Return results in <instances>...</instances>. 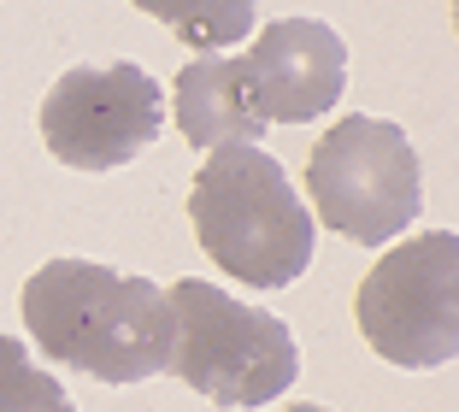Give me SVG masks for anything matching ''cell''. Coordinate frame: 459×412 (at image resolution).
<instances>
[{
	"label": "cell",
	"instance_id": "8fae6325",
	"mask_svg": "<svg viewBox=\"0 0 459 412\" xmlns=\"http://www.w3.org/2000/svg\"><path fill=\"white\" fill-rule=\"evenodd\" d=\"M289 412H330V407H318V400H295Z\"/></svg>",
	"mask_w": 459,
	"mask_h": 412
},
{
	"label": "cell",
	"instance_id": "7a4b0ae2",
	"mask_svg": "<svg viewBox=\"0 0 459 412\" xmlns=\"http://www.w3.org/2000/svg\"><path fill=\"white\" fill-rule=\"evenodd\" d=\"M189 224L212 266L247 289H289L312 266V213L259 142L212 147L189 188Z\"/></svg>",
	"mask_w": 459,
	"mask_h": 412
},
{
	"label": "cell",
	"instance_id": "7c38bea8",
	"mask_svg": "<svg viewBox=\"0 0 459 412\" xmlns=\"http://www.w3.org/2000/svg\"><path fill=\"white\" fill-rule=\"evenodd\" d=\"M130 6H135V13H142V6H148V0H130Z\"/></svg>",
	"mask_w": 459,
	"mask_h": 412
},
{
	"label": "cell",
	"instance_id": "5b68a950",
	"mask_svg": "<svg viewBox=\"0 0 459 412\" xmlns=\"http://www.w3.org/2000/svg\"><path fill=\"white\" fill-rule=\"evenodd\" d=\"M365 347L401 372H436L459 354V236L424 230L365 271L353 294Z\"/></svg>",
	"mask_w": 459,
	"mask_h": 412
},
{
	"label": "cell",
	"instance_id": "6da1fadb",
	"mask_svg": "<svg viewBox=\"0 0 459 412\" xmlns=\"http://www.w3.org/2000/svg\"><path fill=\"white\" fill-rule=\"evenodd\" d=\"M24 330L54 365L95 383H148L171 359V306L153 277L95 266V259H48L24 283Z\"/></svg>",
	"mask_w": 459,
	"mask_h": 412
},
{
	"label": "cell",
	"instance_id": "52a82bcc",
	"mask_svg": "<svg viewBox=\"0 0 459 412\" xmlns=\"http://www.w3.org/2000/svg\"><path fill=\"white\" fill-rule=\"evenodd\" d=\"M242 83L265 124H307L348 89V41L318 18H277L247 48Z\"/></svg>",
	"mask_w": 459,
	"mask_h": 412
},
{
	"label": "cell",
	"instance_id": "277c9868",
	"mask_svg": "<svg viewBox=\"0 0 459 412\" xmlns=\"http://www.w3.org/2000/svg\"><path fill=\"white\" fill-rule=\"evenodd\" d=\"M307 195L336 236L389 248L424 206V171L401 124L348 112L307 153Z\"/></svg>",
	"mask_w": 459,
	"mask_h": 412
},
{
	"label": "cell",
	"instance_id": "30bf717a",
	"mask_svg": "<svg viewBox=\"0 0 459 412\" xmlns=\"http://www.w3.org/2000/svg\"><path fill=\"white\" fill-rule=\"evenodd\" d=\"M0 412H77L54 372H41L30 347L0 336Z\"/></svg>",
	"mask_w": 459,
	"mask_h": 412
},
{
	"label": "cell",
	"instance_id": "8992f818",
	"mask_svg": "<svg viewBox=\"0 0 459 412\" xmlns=\"http://www.w3.org/2000/svg\"><path fill=\"white\" fill-rule=\"evenodd\" d=\"M165 124V89L135 59L77 66L41 101V142L71 171H118L142 160Z\"/></svg>",
	"mask_w": 459,
	"mask_h": 412
},
{
	"label": "cell",
	"instance_id": "9c48e42d",
	"mask_svg": "<svg viewBox=\"0 0 459 412\" xmlns=\"http://www.w3.org/2000/svg\"><path fill=\"white\" fill-rule=\"evenodd\" d=\"M148 18H160L183 48L195 54H218L230 41H247L259 18V0H148Z\"/></svg>",
	"mask_w": 459,
	"mask_h": 412
},
{
	"label": "cell",
	"instance_id": "3957f363",
	"mask_svg": "<svg viewBox=\"0 0 459 412\" xmlns=\"http://www.w3.org/2000/svg\"><path fill=\"white\" fill-rule=\"evenodd\" d=\"M171 306V359L189 389H201L212 407H265L289 395L300 377V347L277 312L254 301H236L218 283L183 277L165 294Z\"/></svg>",
	"mask_w": 459,
	"mask_h": 412
},
{
	"label": "cell",
	"instance_id": "ba28073f",
	"mask_svg": "<svg viewBox=\"0 0 459 412\" xmlns=\"http://www.w3.org/2000/svg\"><path fill=\"white\" fill-rule=\"evenodd\" d=\"M171 112H177L183 142L206 147V153L230 142H259L271 130L254 112V94L242 83V59H224V54H195V66L177 71Z\"/></svg>",
	"mask_w": 459,
	"mask_h": 412
}]
</instances>
